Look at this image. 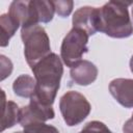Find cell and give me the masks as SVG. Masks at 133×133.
Wrapping results in <instances>:
<instances>
[{
  "instance_id": "obj_1",
  "label": "cell",
  "mask_w": 133,
  "mask_h": 133,
  "mask_svg": "<svg viewBox=\"0 0 133 133\" xmlns=\"http://www.w3.org/2000/svg\"><path fill=\"white\" fill-rule=\"evenodd\" d=\"M31 71L36 81L35 94L32 97L46 105L52 106L60 87V80L63 74L61 58L55 53H50L31 68Z\"/></svg>"
},
{
  "instance_id": "obj_2",
  "label": "cell",
  "mask_w": 133,
  "mask_h": 133,
  "mask_svg": "<svg viewBox=\"0 0 133 133\" xmlns=\"http://www.w3.org/2000/svg\"><path fill=\"white\" fill-rule=\"evenodd\" d=\"M133 2L108 1L99 7V31L113 38L129 37L133 33V24L128 6Z\"/></svg>"
},
{
  "instance_id": "obj_3",
  "label": "cell",
  "mask_w": 133,
  "mask_h": 133,
  "mask_svg": "<svg viewBox=\"0 0 133 133\" xmlns=\"http://www.w3.org/2000/svg\"><path fill=\"white\" fill-rule=\"evenodd\" d=\"M21 38L24 45V56L30 68L48 56L51 52L50 38L41 25L21 29Z\"/></svg>"
},
{
  "instance_id": "obj_4",
  "label": "cell",
  "mask_w": 133,
  "mask_h": 133,
  "mask_svg": "<svg viewBox=\"0 0 133 133\" xmlns=\"http://www.w3.org/2000/svg\"><path fill=\"white\" fill-rule=\"evenodd\" d=\"M59 110L64 123L69 127H74L81 124L88 116L91 106L82 94L69 90L59 100Z\"/></svg>"
},
{
  "instance_id": "obj_5",
  "label": "cell",
  "mask_w": 133,
  "mask_h": 133,
  "mask_svg": "<svg viewBox=\"0 0 133 133\" xmlns=\"http://www.w3.org/2000/svg\"><path fill=\"white\" fill-rule=\"evenodd\" d=\"M88 37L85 31L74 27L66 33L60 47V58L66 66L72 68L82 60L83 54L88 51Z\"/></svg>"
},
{
  "instance_id": "obj_6",
  "label": "cell",
  "mask_w": 133,
  "mask_h": 133,
  "mask_svg": "<svg viewBox=\"0 0 133 133\" xmlns=\"http://www.w3.org/2000/svg\"><path fill=\"white\" fill-rule=\"evenodd\" d=\"M55 112L50 105H46L36 98L31 97L28 105L19 110V124L25 128L35 123H45L54 118Z\"/></svg>"
},
{
  "instance_id": "obj_7",
  "label": "cell",
  "mask_w": 133,
  "mask_h": 133,
  "mask_svg": "<svg viewBox=\"0 0 133 133\" xmlns=\"http://www.w3.org/2000/svg\"><path fill=\"white\" fill-rule=\"evenodd\" d=\"M22 28L38 25V19L32 0H15L10 3L8 12Z\"/></svg>"
},
{
  "instance_id": "obj_8",
  "label": "cell",
  "mask_w": 133,
  "mask_h": 133,
  "mask_svg": "<svg viewBox=\"0 0 133 133\" xmlns=\"http://www.w3.org/2000/svg\"><path fill=\"white\" fill-rule=\"evenodd\" d=\"M74 28L85 31L89 36L99 31V7L82 6L78 8L72 18Z\"/></svg>"
},
{
  "instance_id": "obj_9",
  "label": "cell",
  "mask_w": 133,
  "mask_h": 133,
  "mask_svg": "<svg viewBox=\"0 0 133 133\" xmlns=\"http://www.w3.org/2000/svg\"><path fill=\"white\" fill-rule=\"evenodd\" d=\"M111 96L125 108H133V79L116 78L110 81Z\"/></svg>"
},
{
  "instance_id": "obj_10",
  "label": "cell",
  "mask_w": 133,
  "mask_h": 133,
  "mask_svg": "<svg viewBox=\"0 0 133 133\" xmlns=\"http://www.w3.org/2000/svg\"><path fill=\"white\" fill-rule=\"evenodd\" d=\"M98 68L89 60H81L71 68L70 76L74 83L87 86L94 83L98 77Z\"/></svg>"
},
{
  "instance_id": "obj_11",
  "label": "cell",
  "mask_w": 133,
  "mask_h": 133,
  "mask_svg": "<svg viewBox=\"0 0 133 133\" xmlns=\"http://www.w3.org/2000/svg\"><path fill=\"white\" fill-rule=\"evenodd\" d=\"M2 92V118H1V131L14 127L17 123H19V110L17 103L12 101H8L5 98V94Z\"/></svg>"
},
{
  "instance_id": "obj_12",
  "label": "cell",
  "mask_w": 133,
  "mask_h": 133,
  "mask_svg": "<svg viewBox=\"0 0 133 133\" xmlns=\"http://www.w3.org/2000/svg\"><path fill=\"white\" fill-rule=\"evenodd\" d=\"M36 88V81L34 77L22 74L17 77L12 83V90L15 95L21 98H31L35 94Z\"/></svg>"
},
{
  "instance_id": "obj_13",
  "label": "cell",
  "mask_w": 133,
  "mask_h": 133,
  "mask_svg": "<svg viewBox=\"0 0 133 133\" xmlns=\"http://www.w3.org/2000/svg\"><path fill=\"white\" fill-rule=\"evenodd\" d=\"M20 27L19 23L15 21L8 14H2L0 16V46L6 47L9 39L15 35L16 31Z\"/></svg>"
},
{
  "instance_id": "obj_14",
  "label": "cell",
  "mask_w": 133,
  "mask_h": 133,
  "mask_svg": "<svg viewBox=\"0 0 133 133\" xmlns=\"http://www.w3.org/2000/svg\"><path fill=\"white\" fill-rule=\"evenodd\" d=\"M33 4L39 23H49L53 20L55 14V7L53 1L33 0Z\"/></svg>"
},
{
  "instance_id": "obj_15",
  "label": "cell",
  "mask_w": 133,
  "mask_h": 133,
  "mask_svg": "<svg viewBox=\"0 0 133 133\" xmlns=\"http://www.w3.org/2000/svg\"><path fill=\"white\" fill-rule=\"evenodd\" d=\"M23 129L25 133H59L56 127L45 123H35Z\"/></svg>"
},
{
  "instance_id": "obj_16",
  "label": "cell",
  "mask_w": 133,
  "mask_h": 133,
  "mask_svg": "<svg viewBox=\"0 0 133 133\" xmlns=\"http://www.w3.org/2000/svg\"><path fill=\"white\" fill-rule=\"evenodd\" d=\"M54 7H55V12L61 17V18H66L71 15L74 6V2L72 0H58V1H53Z\"/></svg>"
},
{
  "instance_id": "obj_17",
  "label": "cell",
  "mask_w": 133,
  "mask_h": 133,
  "mask_svg": "<svg viewBox=\"0 0 133 133\" xmlns=\"http://www.w3.org/2000/svg\"><path fill=\"white\" fill-rule=\"evenodd\" d=\"M79 133H111L107 126L99 121L88 122Z\"/></svg>"
},
{
  "instance_id": "obj_18",
  "label": "cell",
  "mask_w": 133,
  "mask_h": 133,
  "mask_svg": "<svg viewBox=\"0 0 133 133\" xmlns=\"http://www.w3.org/2000/svg\"><path fill=\"white\" fill-rule=\"evenodd\" d=\"M0 64H1V68H0V71H1L0 80L3 81L8 76H10V74L12 72V69H14V65H12L11 60L9 58H7L6 56H4V55H0Z\"/></svg>"
},
{
  "instance_id": "obj_19",
  "label": "cell",
  "mask_w": 133,
  "mask_h": 133,
  "mask_svg": "<svg viewBox=\"0 0 133 133\" xmlns=\"http://www.w3.org/2000/svg\"><path fill=\"white\" fill-rule=\"evenodd\" d=\"M123 132L124 133H133V113L131 118H129L123 126Z\"/></svg>"
},
{
  "instance_id": "obj_20",
  "label": "cell",
  "mask_w": 133,
  "mask_h": 133,
  "mask_svg": "<svg viewBox=\"0 0 133 133\" xmlns=\"http://www.w3.org/2000/svg\"><path fill=\"white\" fill-rule=\"evenodd\" d=\"M130 70H131V72L133 73V55L131 56V59H130Z\"/></svg>"
},
{
  "instance_id": "obj_21",
  "label": "cell",
  "mask_w": 133,
  "mask_h": 133,
  "mask_svg": "<svg viewBox=\"0 0 133 133\" xmlns=\"http://www.w3.org/2000/svg\"><path fill=\"white\" fill-rule=\"evenodd\" d=\"M14 133H25V132H24V131H23V132H22V131H17V132H14Z\"/></svg>"
},
{
  "instance_id": "obj_22",
  "label": "cell",
  "mask_w": 133,
  "mask_h": 133,
  "mask_svg": "<svg viewBox=\"0 0 133 133\" xmlns=\"http://www.w3.org/2000/svg\"><path fill=\"white\" fill-rule=\"evenodd\" d=\"M132 16H133V7H132Z\"/></svg>"
},
{
  "instance_id": "obj_23",
  "label": "cell",
  "mask_w": 133,
  "mask_h": 133,
  "mask_svg": "<svg viewBox=\"0 0 133 133\" xmlns=\"http://www.w3.org/2000/svg\"><path fill=\"white\" fill-rule=\"evenodd\" d=\"M111 133H112V132H111Z\"/></svg>"
}]
</instances>
